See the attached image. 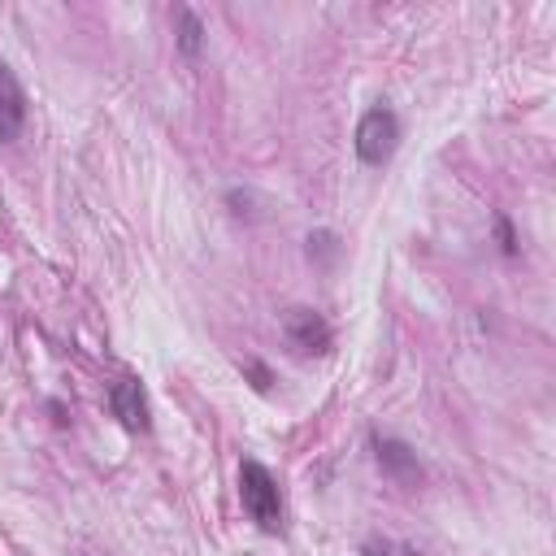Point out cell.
<instances>
[{"label":"cell","instance_id":"ba28073f","mask_svg":"<svg viewBox=\"0 0 556 556\" xmlns=\"http://www.w3.org/2000/svg\"><path fill=\"white\" fill-rule=\"evenodd\" d=\"M361 556H408L404 547H395L391 539H369L365 547H361Z\"/></svg>","mask_w":556,"mask_h":556},{"label":"cell","instance_id":"277c9868","mask_svg":"<svg viewBox=\"0 0 556 556\" xmlns=\"http://www.w3.org/2000/svg\"><path fill=\"white\" fill-rule=\"evenodd\" d=\"M109 408L126 430H148V395L135 378H117L109 387Z\"/></svg>","mask_w":556,"mask_h":556},{"label":"cell","instance_id":"52a82bcc","mask_svg":"<svg viewBox=\"0 0 556 556\" xmlns=\"http://www.w3.org/2000/svg\"><path fill=\"white\" fill-rule=\"evenodd\" d=\"M200 35H204V30H200V17H195L191 9H182V13H178V43H182L187 56L200 52Z\"/></svg>","mask_w":556,"mask_h":556},{"label":"cell","instance_id":"5b68a950","mask_svg":"<svg viewBox=\"0 0 556 556\" xmlns=\"http://www.w3.org/2000/svg\"><path fill=\"white\" fill-rule=\"evenodd\" d=\"M374 456H378L382 473H387V478H395V482H408V486H413V482L421 478V465H417L413 447H408V443H400V439L374 434Z\"/></svg>","mask_w":556,"mask_h":556},{"label":"cell","instance_id":"7a4b0ae2","mask_svg":"<svg viewBox=\"0 0 556 556\" xmlns=\"http://www.w3.org/2000/svg\"><path fill=\"white\" fill-rule=\"evenodd\" d=\"M395 143H400V122H395L391 109H369L356 122V156L365 165H387Z\"/></svg>","mask_w":556,"mask_h":556},{"label":"cell","instance_id":"8992f818","mask_svg":"<svg viewBox=\"0 0 556 556\" xmlns=\"http://www.w3.org/2000/svg\"><path fill=\"white\" fill-rule=\"evenodd\" d=\"M26 122V96H22V83L13 78V70L0 61V143L4 139H17Z\"/></svg>","mask_w":556,"mask_h":556},{"label":"cell","instance_id":"3957f363","mask_svg":"<svg viewBox=\"0 0 556 556\" xmlns=\"http://www.w3.org/2000/svg\"><path fill=\"white\" fill-rule=\"evenodd\" d=\"M282 334H287V343L300 352V356H321V352H330V321L317 313V308H287V317H282Z\"/></svg>","mask_w":556,"mask_h":556},{"label":"cell","instance_id":"6da1fadb","mask_svg":"<svg viewBox=\"0 0 556 556\" xmlns=\"http://www.w3.org/2000/svg\"><path fill=\"white\" fill-rule=\"evenodd\" d=\"M239 500H243L248 517H252L265 534H278V530H282V491H278L274 473H269L261 460H243V465H239Z\"/></svg>","mask_w":556,"mask_h":556},{"label":"cell","instance_id":"9c48e42d","mask_svg":"<svg viewBox=\"0 0 556 556\" xmlns=\"http://www.w3.org/2000/svg\"><path fill=\"white\" fill-rule=\"evenodd\" d=\"M500 239H504V252H513V235H508V222H500Z\"/></svg>","mask_w":556,"mask_h":556}]
</instances>
